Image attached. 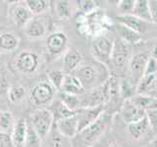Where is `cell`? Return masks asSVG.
I'll return each mask as SVG.
<instances>
[{"label":"cell","instance_id":"5","mask_svg":"<svg viewBox=\"0 0 157 147\" xmlns=\"http://www.w3.org/2000/svg\"><path fill=\"white\" fill-rule=\"evenodd\" d=\"M72 74L81 81L82 85L85 86L86 90V88H90V87L91 89H93L94 87L99 86L103 83L101 82V75H100L99 69H98L97 66L93 65V64L83 62L82 65Z\"/></svg>","mask_w":157,"mask_h":147},{"label":"cell","instance_id":"44","mask_svg":"<svg viewBox=\"0 0 157 147\" xmlns=\"http://www.w3.org/2000/svg\"><path fill=\"white\" fill-rule=\"evenodd\" d=\"M108 147H121V146L118 144V143H111Z\"/></svg>","mask_w":157,"mask_h":147},{"label":"cell","instance_id":"30","mask_svg":"<svg viewBox=\"0 0 157 147\" xmlns=\"http://www.w3.org/2000/svg\"><path fill=\"white\" fill-rule=\"evenodd\" d=\"M65 76L66 74L63 70H52L49 71L47 74V78H48L47 81L51 83L54 88H56L57 90H60Z\"/></svg>","mask_w":157,"mask_h":147},{"label":"cell","instance_id":"10","mask_svg":"<svg viewBox=\"0 0 157 147\" xmlns=\"http://www.w3.org/2000/svg\"><path fill=\"white\" fill-rule=\"evenodd\" d=\"M9 17L12 23L20 28H25L33 15L29 10L25 1L14 2L9 6Z\"/></svg>","mask_w":157,"mask_h":147},{"label":"cell","instance_id":"34","mask_svg":"<svg viewBox=\"0 0 157 147\" xmlns=\"http://www.w3.org/2000/svg\"><path fill=\"white\" fill-rule=\"evenodd\" d=\"M136 0H121L118 2L117 7L121 12L120 15H129L132 13Z\"/></svg>","mask_w":157,"mask_h":147},{"label":"cell","instance_id":"3","mask_svg":"<svg viewBox=\"0 0 157 147\" xmlns=\"http://www.w3.org/2000/svg\"><path fill=\"white\" fill-rule=\"evenodd\" d=\"M28 120L41 139H44L48 135L55 121L52 111L46 108H39L38 110L34 111Z\"/></svg>","mask_w":157,"mask_h":147},{"label":"cell","instance_id":"20","mask_svg":"<svg viewBox=\"0 0 157 147\" xmlns=\"http://www.w3.org/2000/svg\"><path fill=\"white\" fill-rule=\"evenodd\" d=\"M149 130L150 126L146 117L139 122L128 125V132L134 140H140V138H142L149 131Z\"/></svg>","mask_w":157,"mask_h":147},{"label":"cell","instance_id":"28","mask_svg":"<svg viewBox=\"0 0 157 147\" xmlns=\"http://www.w3.org/2000/svg\"><path fill=\"white\" fill-rule=\"evenodd\" d=\"M54 11H55L57 17L60 20H68L72 16V4L65 0H59L54 2Z\"/></svg>","mask_w":157,"mask_h":147},{"label":"cell","instance_id":"24","mask_svg":"<svg viewBox=\"0 0 157 147\" xmlns=\"http://www.w3.org/2000/svg\"><path fill=\"white\" fill-rule=\"evenodd\" d=\"M136 83L134 82L130 77H124L120 81V93L124 100L131 99L136 94Z\"/></svg>","mask_w":157,"mask_h":147},{"label":"cell","instance_id":"7","mask_svg":"<svg viewBox=\"0 0 157 147\" xmlns=\"http://www.w3.org/2000/svg\"><path fill=\"white\" fill-rule=\"evenodd\" d=\"M69 38L63 32L56 31L49 33L45 39V50L51 58L63 56L68 50Z\"/></svg>","mask_w":157,"mask_h":147},{"label":"cell","instance_id":"36","mask_svg":"<svg viewBox=\"0 0 157 147\" xmlns=\"http://www.w3.org/2000/svg\"><path fill=\"white\" fill-rule=\"evenodd\" d=\"M145 117L148 122L150 130L157 131V109H152L145 112Z\"/></svg>","mask_w":157,"mask_h":147},{"label":"cell","instance_id":"35","mask_svg":"<svg viewBox=\"0 0 157 147\" xmlns=\"http://www.w3.org/2000/svg\"><path fill=\"white\" fill-rule=\"evenodd\" d=\"M65 139H67L66 137H64L56 129L55 132L53 131L52 134H51L50 145H51V147H64V144H65Z\"/></svg>","mask_w":157,"mask_h":147},{"label":"cell","instance_id":"9","mask_svg":"<svg viewBox=\"0 0 157 147\" xmlns=\"http://www.w3.org/2000/svg\"><path fill=\"white\" fill-rule=\"evenodd\" d=\"M105 105L98 106H82L76 112L78 124V131L91 125L103 115L106 111Z\"/></svg>","mask_w":157,"mask_h":147},{"label":"cell","instance_id":"46","mask_svg":"<svg viewBox=\"0 0 157 147\" xmlns=\"http://www.w3.org/2000/svg\"><path fill=\"white\" fill-rule=\"evenodd\" d=\"M92 147H93V146H92Z\"/></svg>","mask_w":157,"mask_h":147},{"label":"cell","instance_id":"2","mask_svg":"<svg viewBox=\"0 0 157 147\" xmlns=\"http://www.w3.org/2000/svg\"><path fill=\"white\" fill-rule=\"evenodd\" d=\"M132 57V45L121 38H117L113 44V50L110 57V65L117 71H127Z\"/></svg>","mask_w":157,"mask_h":147},{"label":"cell","instance_id":"31","mask_svg":"<svg viewBox=\"0 0 157 147\" xmlns=\"http://www.w3.org/2000/svg\"><path fill=\"white\" fill-rule=\"evenodd\" d=\"M52 113H53L55 122L66 119V118H69V117H72L76 114V112L71 111L68 107H66L65 105H64L60 100L56 103L55 108H54V111H52Z\"/></svg>","mask_w":157,"mask_h":147},{"label":"cell","instance_id":"32","mask_svg":"<svg viewBox=\"0 0 157 147\" xmlns=\"http://www.w3.org/2000/svg\"><path fill=\"white\" fill-rule=\"evenodd\" d=\"M27 94V90L24 86L18 85V86H12L10 87V89L8 90L7 97L8 100L12 103H18L20 101H22L25 96Z\"/></svg>","mask_w":157,"mask_h":147},{"label":"cell","instance_id":"39","mask_svg":"<svg viewBox=\"0 0 157 147\" xmlns=\"http://www.w3.org/2000/svg\"><path fill=\"white\" fill-rule=\"evenodd\" d=\"M10 89L9 82L7 78L5 77L3 75H0V96H3L8 93V90Z\"/></svg>","mask_w":157,"mask_h":147},{"label":"cell","instance_id":"45","mask_svg":"<svg viewBox=\"0 0 157 147\" xmlns=\"http://www.w3.org/2000/svg\"><path fill=\"white\" fill-rule=\"evenodd\" d=\"M2 61H3V58H2V54L0 53V67L2 65Z\"/></svg>","mask_w":157,"mask_h":147},{"label":"cell","instance_id":"4","mask_svg":"<svg viewBox=\"0 0 157 147\" xmlns=\"http://www.w3.org/2000/svg\"><path fill=\"white\" fill-rule=\"evenodd\" d=\"M57 89L48 81H41L36 83L29 92V99L33 105L43 107L49 105L56 96Z\"/></svg>","mask_w":157,"mask_h":147},{"label":"cell","instance_id":"33","mask_svg":"<svg viewBox=\"0 0 157 147\" xmlns=\"http://www.w3.org/2000/svg\"><path fill=\"white\" fill-rule=\"evenodd\" d=\"M78 7L80 11L83 15H90L98 10V5L96 1H91V0H80L78 1Z\"/></svg>","mask_w":157,"mask_h":147},{"label":"cell","instance_id":"29","mask_svg":"<svg viewBox=\"0 0 157 147\" xmlns=\"http://www.w3.org/2000/svg\"><path fill=\"white\" fill-rule=\"evenodd\" d=\"M60 101L63 103L66 107H68L71 111L77 112L82 107V103L80 96L68 94V93H60Z\"/></svg>","mask_w":157,"mask_h":147},{"label":"cell","instance_id":"38","mask_svg":"<svg viewBox=\"0 0 157 147\" xmlns=\"http://www.w3.org/2000/svg\"><path fill=\"white\" fill-rule=\"evenodd\" d=\"M151 23L157 24V0H148Z\"/></svg>","mask_w":157,"mask_h":147},{"label":"cell","instance_id":"26","mask_svg":"<svg viewBox=\"0 0 157 147\" xmlns=\"http://www.w3.org/2000/svg\"><path fill=\"white\" fill-rule=\"evenodd\" d=\"M13 114L8 110H0V132L9 134L15 124Z\"/></svg>","mask_w":157,"mask_h":147},{"label":"cell","instance_id":"11","mask_svg":"<svg viewBox=\"0 0 157 147\" xmlns=\"http://www.w3.org/2000/svg\"><path fill=\"white\" fill-rule=\"evenodd\" d=\"M147 61H148V57H147L145 53H136L135 55H132L129 63L127 71L130 77H130L136 85L141 78V77L144 76Z\"/></svg>","mask_w":157,"mask_h":147},{"label":"cell","instance_id":"23","mask_svg":"<svg viewBox=\"0 0 157 147\" xmlns=\"http://www.w3.org/2000/svg\"><path fill=\"white\" fill-rule=\"evenodd\" d=\"M132 14L147 24L151 23L148 0H136L135 7Z\"/></svg>","mask_w":157,"mask_h":147},{"label":"cell","instance_id":"19","mask_svg":"<svg viewBox=\"0 0 157 147\" xmlns=\"http://www.w3.org/2000/svg\"><path fill=\"white\" fill-rule=\"evenodd\" d=\"M20 44V38L13 32H3L0 33V53L13 52Z\"/></svg>","mask_w":157,"mask_h":147},{"label":"cell","instance_id":"42","mask_svg":"<svg viewBox=\"0 0 157 147\" xmlns=\"http://www.w3.org/2000/svg\"><path fill=\"white\" fill-rule=\"evenodd\" d=\"M156 88H157V73L155 74V76H154V89H156ZM153 89V90H154ZM153 90H152V91H153ZM151 91V92H152ZM150 92V93H151ZM150 93H149V94H150Z\"/></svg>","mask_w":157,"mask_h":147},{"label":"cell","instance_id":"13","mask_svg":"<svg viewBox=\"0 0 157 147\" xmlns=\"http://www.w3.org/2000/svg\"><path fill=\"white\" fill-rule=\"evenodd\" d=\"M85 62L80 50L75 47H69L63 55V71L65 74H72Z\"/></svg>","mask_w":157,"mask_h":147},{"label":"cell","instance_id":"22","mask_svg":"<svg viewBox=\"0 0 157 147\" xmlns=\"http://www.w3.org/2000/svg\"><path fill=\"white\" fill-rule=\"evenodd\" d=\"M116 29H117L118 34L120 36L119 38L123 39V40L126 41L127 43L131 44V45H132V44H136L141 41V34L134 32L132 29L123 26V24H118L116 27Z\"/></svg>","mask_w":157,"mask_h":147},{"label":"cell","instance_id":"14","mask_svg":"<svg viewBox=\"0 0 157 147\" xmlns=\"http://www.w3.org/2000/svg\"><path fill=\"white\" fill-rule=\"evenodd\" d=\"M25 33L31 39L41 38L47 33V24L39 16L33 17L25 27Z\"/></svg>","mask_w":157,"mask_h":147},{"label":"cell","instance_id":"12","mask_svg":"<svg viewBox=\"0 0 157 147\" xmlns=\"http://www.w3.org/2000/svg\"><path fill=\"white\" fill-rule=\"evenodd\" d=\"M119 114L123 122L127 125L139 122L145 118V111L136 107L130 99L124 100L120 107Z\"/></svg>","mask_w":157,"mask_h":147},{"label":"cell","instance_id":"8","mask_svg":"<svg viewBox=\"0 0 157 147\" xmlns=\"http://www.w3.org/2000/svg\"><path fill=\"white\" fill-rule=\"evenodd\" d=\"M114 41L106 36H97L92 42V55L95 60L105 67L110 64Z\"/></svg>","mask_w":157,"mask_h":147},{"label":"cell","instance_id":"17","mask_svg":"<svg viewBox=\"0 0 157 147\" xmlns=\"http://www.w3.org/2000/svg\"><path fill=\"white\" fill-rule=\"evenodd\" d=\"M27 134V119H19L15 122L10 132V139L13 147H24Z\"/></svg>","mask_w":157,"mask_h":147},{"label":"cell","instance_id":"18","mask_svg":"<svg viewBox=\"0 0 157 147\" xmlns=\"http://www.w3.org/2000/svg\"><path fill=\"white\" fill-rule=\"evenodd\" d=\"M116 20H117L118 24H123V26H125L127 28L132 29L134 32L140 33V34L146 32L147 23L141 21V20H140L139 18H136L132 14L119 15V16L116 17Z\"/></svg>","mask_w":157,"mask_h":147},{"label":"cell","instance_id":"41","mask_svg":"<svg viewBox=\"0 0 157 147\" xmlns=\"http://www.w3.org/2000/svg\"><path fill=\"white\" fill-rule=\"evenodd\" d=\"M150 146L151 147H157V136L155 137V138H153V140L150 142Z\"/></svg>","mask_w":157,"mask_h":147},{"label":"cell","instance_id":"16","mask_svg":"<svg viewBox=\"0 0 157 147\" xmlns=\"http://www.w3.org/2000/svg\"><path fill=\"white\" fill-rule=\"evenodd\" d=\"M60 91L68 94L81 96L86 93V88L76 76H74L73 74H66Z\"/></svg>","mask_w":157,"mask_h":147},{"label":"cell","instance_id":"15","mask_svg":"<svg viewBox=\"0 0 157 147\" xmlns=\"http://www.w3.org/2000/svg\"><path fill=\"white\" fill-rule=\"evenodd\" d=\"M56 129L67 139L74 138L78 132V124L76 114L56 122Z\"/></svg>","mask_w":157,"mask_h":147},{"label":"cell","instance_id":"43","mask_svg":"<svg viewBox=\"0 0 157 147\" xmlns=\"http://www.w3.org/2000/svg\"><path fill=\"white\" fill-rule=\"evenodd\" d=\"M148 95H151V96H153V97H155V98H157V88L156 89H154L153 91H152L150 94H148Z\"/></svg>","mask_w":157,"mask_h":147},{"label":"cell","instance_id":"21","mask_svg":"<svg viewBox=\"0 0 157 147\" xmlns=\"http://www.w3.org/2000/svg\"><path fill=\"white\" fill-rule=\"evenodd\" d=\"M134 104L144 111L157 109V98L147 94H136L130 99Z\"/></svg>","mask_w":157,"mask_h":147},{"label":"cell","instance_id":"25","mask_svg":"<svg viewBox=\"0 0 157 147\" xmlns=\"http://www.w3.org/2000/svg\"><path fill=\"white\" fill-rule=\"evenodd\" d=\"M41 138L27 119V134L24 147H41Z\"/></svg>","mask_w":157,"mask_h":147},{"label":"cell","instance_id":"37","mask_svg":"<svg viewBox=\"0 0 157 147\" xmlns=\"http://www.w3.org/2000/svg\"><path fill=\"white\" fill-rule=\"evenodd\" d=\"M157 73V59L150 57L148 58L144 75H155Z\"/></svg>","mask_w":157,"mask_h":147},{"label":"cell","instance_id":"1","mask_svg":"<svg viewBox=\"0 0 157 147\" xmlns=\"http://www.w3.org/2000/svg\"><path fill=\"white\" fill-rule=\"evenodd\" d=\"M107 126L108 117L105 111L99 119L80 130L77 135L70 140L71 147H92L104 134Z\"/></svg>","mask_w":157,"mask_h":147},{"label":"cell","instance_id":"27","mask_svg":"<svg viewBox=\"0 0 157 147\" xmlns=\"http://www.w3.org/2000/svg\"><path fill=\"white\" fill-rule=\"evenodd\" d=\"M26 5L29 10L33 15V17L40 16L43 13H45L49 8V1L46 0H27Z\"/></svg>","mask_w":157,"mask_h":147},{"label":"cell","instance_id":"40","mask_svg":"<svg viewBox=\"0 0 157 147\" xmlns=\"http://www.w3.org/2000/svg\"><path fill=\"white\" fill-rule=\"evenodd\" d=\"M13 146L10 139V134L0 132V147H11Z\"/></svg>","mask_w":157,"mask_h":147},{"label":"cell","instance_id":"6","mask_svg":"<svg viewBox=\"0 0 157 147\" xmlns=\"http://www.w3.org/2000/svg\"><path fill=\"white\" fill-rule=\"evenodd\" d=\"M39 56L31 50H24L15 57L13 67L16 71L24 75H33L39 68Z\"/></svg>","mask_w":157,"mask_h":147}]
</instances>
